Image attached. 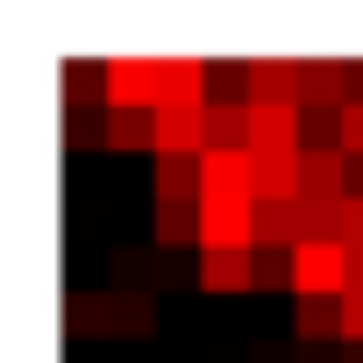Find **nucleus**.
<instances>
[{"mask_svg":"<svg viewBox=\"0 0 363 363\" xmlns=\"http://www.w3.org/2000/svg\"><path fill=\"white\" fill-rule=\"evenodd\" d=\"M57 86H65V114H86L93 100H107V65L100 57H72L57 72Z\"/></svg>","mask_w":363,"mask_h":363,"instance_id":"obj_8","label":"nucleus"},{"mask_svg":"<svg viewBox=\"0 0 363 363\" xmlns=\"http://www.w3.org/2000/svg\"><path fill=\"white\" fill-rule=\"evenodd\" d=\"M157 157H207V107H157Z\"/></svg>","mask_w":363,"mask_h":363,"instance_id":"obj_4","label":"nucleus"},{"mask_svg":"<svg viewBox=\"0 0 363 363\" xmlns=\"http://www.w3.org/2000/svg\"><path fill=\"white\" fill-rule=\"evenodd\" d=\"M292 335H299V342H335V349H342V299H299Z\"/></svg>","mask_w":363,"mask_h":363,"instance_id":"obj_12","label":"nucleus"},{"mask_svg":"<svg viewBox=\"0 0 363 363\" xmlns=\"http://www.w3.org/2000/svg\"><path fill=\"white\" fill-rule=\"evenodd\" d=\"M306 57H250V107H306Z\"/></svg>","mask_w":363,"mask_h":363,"instance_id":"obj_3","label":"nucleus"},{"mask_svg":"<svg viewBox=\"0 0 363 363\" xmlns=\"http://www.w3.org/2000/svg\"><path fill=\"white\" fill-rule=\"evenodd\" d=\"M292 292L299 299H349V250L342 242H299L292 250Z\"/></svg>","mask_w":363,"mask_h":363,"instance_id":"obj_2","label":"nucleus"},{"mask_svg":"<svg viewBox=\"0 0 363 363\" xmlns=\"http://www.w3.org/2000/svg\"><path fill=\"white\" fill-rule=\"evenodd\" d=\"M164 107H207V57H164Z\"/></svg>","mask_w":363,"mask_h":363,"instance_id":"obj_9","label":"nucleus"},{"mask_svg":"<svg viewBox=\"0 0 363 363\" xmlns=\"http://www.w3.org/2000/svg\"><path fill=\"white\" fill-rule=\"evenodd\" d=\"M150 292H100V335H114V342H143L150 335Z\"/></svg>","mask_w":363,"mask_h":363,"instance_id":"obj_6","label":"nucleus"},{"mask_svg":"<svg viewBox=\"0 0 363 363\" xmlns=\"http://www.w3.org/2000/svg\"><path fill=\"white\" fill-rule=\"evenodd\" d=\"M207 193H250V200H257V186H250V157L207 150V157H200V200H207Z\"/></svg>","mask_w":363,"mask_h":363,"instance_id":"obj_10","label":"nucleus"},{"mask_svg":"<svg viewBox=\"0 0 363 363\" xmlns=\"http://www.w3.org/2000/svg\"><path fill=\"white\" fill-rule=\"evenodd\" d=\"M157 207H200V157H157Z\"/></svg>","mask_w":363,"mask_h":363,"instance_id":"obj_7","label":"nucleus"},{"mask_svg":"<svg viewBox=\"0 0 363 363\" xmlns=\"http://www.w3.org/2000/svg\"><path fill=\"white\" fill-rule=\"evenodd\" d=\"M292 285V250H257V292H285Z\"/></svg>","mask_w":363,"mask_h":363,"instance_id":"obj_15","label":"nucleus"},{"mask_svg":"<svg viewBox=\"0 0 363 363\" xmlns=\"http://www.w3.org/2000/svg\"><path fill=\"white\" fill-rule=\"evenodd\" d=\"M100 143H107V150H157V114H121V107H107V114H100Z\"/></svg>","mask_w":363,"mask_h":363,"instance_id":"obj_11","label":"nucleus"},{"mask_svg":"<svg viewBox=\"0 0 363 363\" xmlns=\"http://www.w3.org/2000/svg\"><path fill=\"white\" fill-rule=\"evenodd\" d=\"M107 107L157 114L164 107V57H107Z\"/></svg>","mask_w":363,"mask_h":363,"instance_id":"obj_1","label":"nucleus"},{"mask_svg":"<svg viewBox=\"0 0 363 363\" xmlns=\"http://www.w3.org/2000/svg\"><path fill=\"white\" fill-rule=\"evenodd\" d=\"M200 242V207H157V250Z\"/></svg>","mask_w":363,"mask_h":363,"instance_id":"obj_13","label":"nucleus"},{"mask_svg":"<svg viewBox=\"0 0 363 363\" xmlns=\"http://www.w3.org/2000/svg\"><path fill=\"white\" fill-rule=\"evenodd\" d=\"M65 143H72V150H86V143H100V128H93V114H65Z\"/></svg>","mask_w":363,"mask_h":363,"instance_id":"obj_18","label":"nucleus"},{"mask_svg":"<svg viewBox=\"0 0 363 363\" xmlns=\"http://www.w3.org/2000/svg\"><path fill=\"white\" fill-rule=\"evenodd\" d=\"M342 349H363V292L342 299Z\"/></svg>","mask_w":363,"mask_h":363,"instance_id":"obj_16","label":"nucleus"},{"mask_svg":"<svg viewBox=\"0 0 363 363\" xmlns=\"http://www.w3.org/2000/svg\"><path fill=\"white\" fill-rule=\"evenodd\" d=\"M342 150H349V157H363V100H349V107H342Z\"/></svg>","mask_w":363,"mask_h":363,"instance_id":"obj_17","label":"nucleus"},{"mask_svg":"<svg viewBox=\"0 0 363 363\" xmlns=\"http://www.w3.org/2000/svg\"><path fill=\"white\" fill-rule=\"evenodd\" d=\"M65 335H100V292H65Z\"/></svg>","mask_w":363,"mask_h":363,"instance_id":"obj_14","label":"nucleus"},{"mask_svg":"<svg viewBox=\"0 0 363 363\" xmlns=\"http://www.w3.org/2000/svg\"><path fill=\"white\" fill-rule=\"evenodd\" d=\"M200 292H257V250H200Z\"/></svg>","mask_w":363,"mask_h":363,"instance_id":"obj_5","label":"nucleus"}]
</instances>
